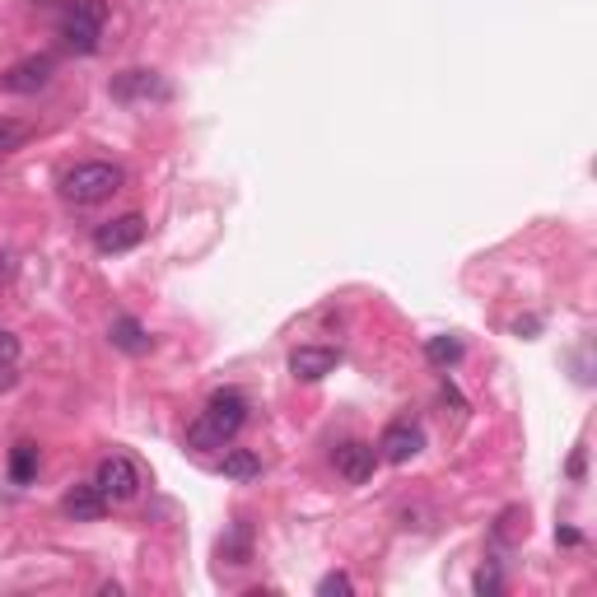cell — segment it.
I'll return each instance as SVG.
<instances>
[{"instance_id":"ac0fdd59","label":"cell","mask_w":597,"mask_h":597,"mask_svg":"<svg viewBox=\"0 0 597 597\" xmlns=\"http://www.w3.org/2000/svg\"><path fill=\"white\" fill-rule=\"evenodd\" d=\"M24 140H28V127H20V122H0V154L20 150Z\"/></svg>"},{"instance_id":"8fae6325","label":"cell","mask_w":597,"mask_h":597,"mask_svg":"<svg viewBox=\"0 0 597 597\" xmlns=\"http://www.w3.org/2000/svg\"><path fill=\"white\" fill-rule=\"evenodd\" d=\"M61 509H66V518H75V523H99V518L107 513V499L93 481L75 485V491H66V499H61Z\"/></svg>"},{"instance_id":"3957f363","label":"cell","mask_w":597,"mask_h":597,"mask_svg":"<svg viewBox=\"0 0 597 597\" xmlns=\"http://www.w3.org/2000/svg\"><path fill=\"white\" fill-rule=\"evenodd\" d=\"M93 485L103 491L107 505H131V499L140 495V467L131 458H103Z\"/></svg>"},{"instance_id":"9c48e42d","label":"cell","mask_w":597,"mask_h":597,"mask_svg":"<svg viewBox=\"0 0 597 597\" xmlns=\"http://www.w3.org/2000/svg\"><path fill=\"white\" fill-rule=\"evenodd\" d=\"M341 365V351H332V345H298V351L290 355V373L304 383H318L327 379Z\"/></svg>"},{"instance_id":"d6986e66","label":"cell","mask_w":597,"mask_h":597,"mask_svg":"<svg viewBox=\"0 0 597 597\" xmlns=\"http://www.w3.org/2000/svg\"><path fill=\"white\" fill-rule=\"evenodd\" d=\"M355 584H351V574H322L318 579V593L322 597H332V593H351Z\"/></svg>"},{"instance_id":"7c38bea8","label":"cell","mask_w":597,"mask_h":597,"mask_svg":"<svg viewBox=\"0 0 597 597\" xmlns=\"http://www.w3.org/2000/svg\"><path fill=\"white\" fill-rule=\"evenodd\" d=\"M107 336H113L117 351H127V355H145L150 351V336H145V327H140L136 318H113V327H107Z\"/></svg>"},{"instance_id":"cb8c5ba5","label":"cell","mask_w":597,"mask_h":597,"mask_svg":"<svg viewBox=\"0 0 597 597\" xmlns=\"http://www.w3.org/2000/svg\"><path fill=\"white\" fill-rule=\"evenodd\" d=\"M570 477H574V481H579V477H584V448H579V453H574V462H570Z\"/></svg>"},{"instance_id":"2e32d148","label":"cell","mask_w":597,"mask_h":597,"mask_svg":"<svg viewBox=\"0 0 597 597\" xmlns=\"http://www.w3.org/2000/svg\"><path fill=\"white\" fill-rule=\"evenodd\" d=\"M425 359H430V365H439V369H453L462 359V341L458 336H430L425 341Z\"/></svg>"},{"instance_id":"8992f818","label":"cell","mask_w":597,"mask_h":597,"mask_svg":"<svg viewBox=\"0 0 597 597\" xmlns=\"http://www.w3.org/2000/svg\"><path fill=\"white\" fill-rule=\"evenodd\" d=\"M336 477L341 481H351V485H365V481H373V471H379V448L373 444H359V439H351V444H341L336 448Z\"/></svg>"},{"instance_id":"44dd1931","label":"cell","mask_w":597,"mask_h":597,"mask_svg":"<svg viewBox=\"0 0 597 597\" xmlns=\"http://www.w3.org/2000/svg\"><path fill=\"white\" fill-rule=\"evenodd\" d=\"M495 588H499V574H495V570H491V574L481 570V574H477V593H495Z\"/></svg>"},{"instance_id":"30bf717a","label":"cell","mask_w":597,"mask_h":597,"mask_svg":"<svg viewBox=\"0 0 597 597\" xmlns=\"http://www.w3.org/2000/svg\"><path fill=\"white\" fill-rule=\"evenodd\" d=\"M113 99L117 103H150V99H168V85L154 71H127L113 80Z\"/></svg>"},{"instance_id":"5b68a950","label":"cell","mask_w":597,"mask_h":597,"mask_svg":"<svg viewBox=\"0 0 597 597\" xmlns=\"http://www.w3.org/2000/svg\"><path fill=\"white\" fill-rule=\"evenodd\" d=\"M52 75H56V61L52 56H24V61H14V66L0 75V89L5 93H38L52 85Z\"/></svg>"},{"instance_id":"ba28073f","label":"cell","mask_w":597,"mask_h":597,"mask_svg":"<svg viewBox=\"0 0 597 597\" xmlns=\"http://www.w3.org/2000/svg\"><path fill=\"white\" fill-rule=\"evenodd\" d=\"M140 243H145V219L140 215L107 219V225H99V233H93V247H99V253H131Z\"/></svg>"},{"instance_id":"6da1fadb","label":"cell","mask_w":597,"mask_h":597,"mask_svg":"<svg viewBox=\"0 0 597 597\" xmlns=\"http://www.w3.org/2000/svg\"><path fill=\"white\" fill-rule=\"evenodd\" d=\"M122 182H127V173L107 160H85L61 173V196L71 201V206H99L113 192H122Z\"/></svg>"},{"instance_id":"7a4b0ae2","label":"cell","mask_w":597,"mask_h":597,"mask_svg":"<svg viewBox=\"0 0 597 597\" xmlns=\"http://www.w3.org/2000/svg\"><path fill=\"white\" fill-rule=\"evenodd\" d=\"M103 24H107L103 0H66V5H61V38H66L75 52H85V56L99 52Z\"/></svg>"},{"instance_id":"9a60e30c","label":"cell","mask_w":597,"mask_h":597,"mask_svg":"<svg viewBox=\"0 0 597 597\" xmlns=\"http://www.w3.org/2000/svg\"><path fill=\"white\" fill-rule=\"evenodd\" d=\"M38 477V448L34 444H14V453H10V481L14 485H28Z\"/></svg>"},{"instance_id":"4fadbf2b","label":"cell","mask_w":597,"mask_h":597,"mask_svg":"<svg viewBox=\"0 0 597 597\" xmlns=\"http://www.w3.org/2000/svg\"><path fill=\"white\" fill-rule=\"evenodd\" d=\"M219 471H225L229 481H253V477H262V458L253 448H229L225 462H219Z\"/></svg>"},{"instance_id":"52a82bcc","label":"cell","mask_w":597,"mask_h":597,"mask_svg":"<svg viewBox=\"0 0 597 597\" xmlns=\"http://www.w3.org/2000/svg\"><path fill=\"white\" fill-rule=\"evenodd\" d=\"M420 448H425V434H420V425H411V420H397V425H388L383 439H379V458L392 462V467H406Z\"/></svg>"},{"instance_id":"603a6c76","label":"cell","mask_w":597,"mask_h":597,"mask_svg":"<svg viewBox=\"0 0 597 597\" xmlns=\"http://www.w3.org/2000/svg\"><path fill=\"white\" fill-rule=\"evenodd\" d=\"M556 542H564V546H579V542H584V537H579V532H574V528H564V532H556Z\"/></svg>"},{"instance_id":"d4e9b609","label":"cell","mask_w":597,"mask_h":597,"mask_svg":"<svg viewBox=\"0 0 597 597\" xmlns=\"http://www.w3.org/2000/svg\"><path fill=\"white\" fill-rule=\"evenodd\" d=\"M10 383V373H5V365H0V388H5Z\"/></svg>"},{"instance_id":"277c9868","label":"cell","mask_w":597,"mask_h":597,"mask_svg":"<svg viewBox=\"0 0 597 597\" xmlns=\"http://www.w3.org/2000/svg\"><path fill=\"white\" fill-rule=\"evenodd\" d=\"M201 420H206V425L229 444V439L247 425V397H243V392H233V388L215 392V397L206 402V411H201Z\"/></svg>"},{"instance_id":"7402d4cb","label":"cell","mask_w":597,"mask_h":597,"mask_svg":"<svg viewBox=\"0 0 597 597\" xmlns=\"http://www.w3.org/2000/svg\"><path fill=\"white\" fill-rule=\"evenodd\" d=\"M10 276H14V257H10V253H0V285H5Z\"/></svg>"},{"instance_id":"5bb4252c","label":"cell","mask_w":597,"mask_h":597,"mask_svg":"<svg viewBox=\"0 0 597 597\" xmlns=\"http://www.w3.org/2000/svg\"><path fill=\"white\" fill-rule=\"evenodd\" d=\"M247 551H253V528H247L243 518H239V523H233V532H229V537L219 542V556H225L229 564H247Z\"/></svg>"},{"instance_id":"e0dca14e","label":"cell","mask_w":597,"mask_h":597,"mask_svg":"<svg viewBox=\"0 0 597 597\" xmlns=\"http://www.w3.org/2000/svg\"><path fill=\"white\" fill-rule=\"evenodd\" d=\"M187 448H201V453H211V448H225V439H219L206 420H196V425H187Z\"/></svg>"},{"instance_id":"ffe728a7","label":"cell","mask_w":597,"mask_h":597,"mask_svg":"<svg viewBox=\"0 0 597 597\" xmlns=\"http://www.w3.org/2000/svg\"><path fill=\"white\" fill-rule=\"evenodd\" d=\"M14 359H20V336L14 332H5V327H0V365H14Z\"/></svg>"}]
</instances>
